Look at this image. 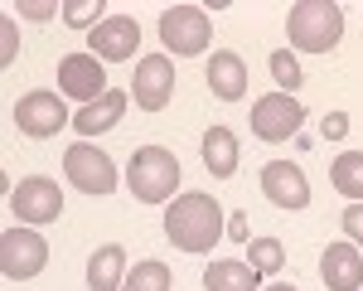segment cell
I'll return each instance as SVG.
<instances>
[{
    "label": "cell",
    "instance_id": "obj_4",
    "mask_svg": "<svg viewBox=\"0 0 363 291\" xmlns=\"http://www.w3.org/2000/svg\"><path fill=\"white\" fill-rule=\"evenodd\" d=\"M208 39H213L208 10H199V5H169L165 15H160V44H165L169 54H179V58L208 54Z\"/></svg>",
    "mask_w": 363,
    "mask_h": 291
},
{
    "label": "cell",
    "instance_id": "obj_23",
    "mask_svg": "<svg viewBox=\"0 0 363 291\" xmlns=\"http://www.w3.org/2000/svg\"><path fill=\"white\" fill-rule=\"evenodd\" d=\"M247 262L257 267V272H281L286 248H281L277 238H252V243H247Z\"/></svg>",
    "mask_w": 363,
    "mask_h": 291
},
{
    "label": "cell",
    "instance_id": "obj_22",
    "mask_svg": "<svg viewBox=\"0 0 363 291\" xmlns=\"http://www.w3.org/2000/svg\"><path fill=\"white\" fill-rule=\"evenodd\" d=\"M272 78H277V87H281V92H291V97L301 92L306 73H301V63H296L291 49H277V54H272Z\"/></svg>",
    "mask_w": 363,
    "mask_h": 291
},
{
    "label": "cell",
    "instance_id": "obj_12",
    "mask_svg": "<svg viewBox=\"0 0 363 291\" xmlns=\"http://www.w3.org/2000/svg\"><path fill=\"white\" fill-rule=\"evenodd\" d=\"M262 194L277 204V209H306L310 204V180L301 175V165L272 160V165H262Z\"/></svg>",
    "mask_w": 363,
    "mask_h": 291
},
{
    "label": "cell",
    "instance_id": "obj_20",
    "mask_svg": "<svg viewBox=\"0 0 363 291\" xmlns=\"http://www.w3.org/2000/svg\"><path fill=\"white\" fill-rule=\"evenodd\" d=\"M330 180H335V190L344 199H363V150H344L335 165H330Z\"/></svg>",
    "mask_w": 363,
    "mask_h": 291
},
{
    "label": "cell",
    "instance_id": "obj_26",
    "mask_svg": "<svg viewBox=\"0 0 363 291\" xmlns=\"http://www.w3.org/2000/svg\"><path fill=\"white\" fill-rule=\"evenodd\" d=\"M20 54V34H15V20H0V68H10Z\"/></svg>",
    "mask_w": 363,
    "mask_h": 291
},
{
    "label": "cell",
    "instance_id": "obj_30",
    "mask_svg": "<svg viewBox=\"0 0 363 291\" xmlns=\"http://www.w3.org/2000/svg\"><path fill=\"white\" fill-rule=\"evenodd\" d=\"M267 291H296V287H291V282H277V287H267Z\"/></svg>",
    "mask_w": 363,
    "mask_h": 291
},
{
    "label": "cell",
    "instance_id": "obj_5",
    "mask_svg": "<svg viewBox=\"0 0 363 291\" xmlns=\"http://www.w3.org/2000/svg\"><path fill=\"white\" fill-rule=\"evenodd\" d=\"M63 175L73 180V190L83 194H112L116 190V165L107 150H97L92 141H73L63 150Z\"/></svg>",
    "mask_w": 363,
    "mask_h": 291
},
{
    "label": "cell",
    "instance_id": "obj_25",
    "mask_svg": "<svg viewBox=\"0 0 363 291\" xmlns=\"http://www.w3.org/2000/svg\"><path fill=\"white\" fill-rule=\"evenodd\" d=\"M15 15H25V20H54V15H63V5H54V0H15Z\"/></svg>",
    "mask_w": 363,
    "mask_h": 291
},
{
    "label": "cell",
    "instance_id": "obj_9",
    "mask_svg": "<svg viewBox=\"0 0 363 291\" xmlns=\"http://www.w3.org/2000/svg\"><path fill=\"white\" fill-rule=\"evenodd\" d=\"M10 209H15V219H25L29 229L34 224H54L63 214V190L54 180H44V175H29V180H20L10 190Z\"/></svg>",
    "mask_w": 363,
    "mask_h": 291
},
{
    "label": "cell",
    "instance_id": "obj_24",
    "mask_svg": "<svg viewBox=\"0 0 363 291\" xmlns=\"http://www.w3.org/2000/svg\"><path fill=\"white\" fill-rule=\"evenodd\" d=\"M63 25L97 29L102 25V0H63Z\"/></svg>",
    "mask_w": 363,
    "mask_h": 291
},
{
    "label": "cell",
    "instance_id": "obj_13",
    "mask_svg": "<svg viewBox=\"0 0 363 291\" xmlns=\"http://www.w3.org/2000/svg\"><path fill=\"white\" fill-rule=\"evenodd\" d=\"M136 49H140V25L131 15H107L92 29V54L107 58V63H126V58H136Z\"/></svg>",
    "mask_w": 363,
    "mask_h": 291
},
{
    "label": "cell",
    "instance_id": "obj_14",
    "mask_svg": "<svg viewBox=\"0 0 363 291\" xmlns=\"http://www.w3.org/2000/svg\"><path fill=\"white\" fill-rule=\"evenodd\" d=\"M320 277L325 291H363V253L354 243H330L320 253Z\"/></svg>",
    "mask_w": 363,
    "mask_h": 291
},
{
    "label": "cell",
    "instance_id": "obj_21",
    "mask_svg": "<svg viewBox=\"0 0 363 291\" xmlns=\"http://www.w3.org/2000/svg\"><path fill=\"white\" fill-rule=\"evenodd\" d=\"M169 287H174V277H169L165 262H155V258L136 262L126 272V282H121V291H169Z\"/></svg>",
    "mask_w": 363,
    "mask_h": 291
},
{
    "label": "cell",
    "instance_id": "obj_19",
    "mask_svg": "<svg viewBox=\"0 0 363 291\" xmlns=\"http://www.w3.org/2000/svg\"><path fill=\"white\" fill-rule=\"evenodd\" d=\"M257 267L247 258H218L208 262V272H203V287L208 291H257Z\"/></svg>",
    "mask_w": 363,
    "mask_h": 291
},
{
    "label": "cell",
    "instance_id": "obj_2",
    "mask_svg": "<svg viewBox=\"0 0 363 291\" xmlns=\"http://www.w3.org/2000/svg\"><path fill=\"white\" fill-rule=\"evenodd\" d=\"M286 29H291V44L306 49V54H330L339 39H344V10L335 0H296L291 15H286Z\"/></svg>",
    "mask_w": 363,
    "mask_h": 291
},
{
    "label": "cell",
    "instance_id": "obj_7",
    "mask_svg": "<svg viewBox=\"0 0 363 291\" xmlns=\"http://www.w3.org/2000/svg\"><path fill=\"white\" fill-rule=\"evenodd\" d=\"M301 121H306V107L291 92H267L252 102V136L257 141H286L301 131Z\"/></svg>",
    "mask_w": 363,
    "mask_h": 291
},
{
    "label": "cell",
    "instance_id": "obj_8",
    "mask_svg": "<svg viewBox=\"0 0 363 291\" xmlns=\"http://www.w3.org/2000/svg\"><path fill=\"white\" fill-rule=\"evenodd\" d=\"M15 126H20L25 136H34V141H49V136H58V131L68 126V107H63V97L34 87V92H25V97L15 102Z\"/></svg>",
    "mask_w": 363,
    "mask_h": 291
},
{
    "label": "cell",
    "instance_id": "obj_6",
    "mask_svg": "<svg viewBox=\"0 0 363 291\" xmlns=\"http://www.w3.org/2000/svg\"><path fill=\"white\" fill-rule=\"evenodd\" d=\"M49 267V243L34 229H5L0 233V272L5 282H29Z\"/></svg>",
    "mask_w": 363,
    "mask_h": 291
},
{
    "label": "cell",
    "instance_id": "obj_11",
    "mask_svg": "<svg viewBox=\"0 0 363 291\" xmlns=\"http://www.w3.org/2000/svg\"><path fill=\"white\" fill-rule=\"evenodd\" d=\"M131 97H136L140 112H160L169 97H174V63H169V54H145L140 58Z\"/></svg>",
    "mask_w": 363,
    "mask_h": 291
},
{
    "label": "cell",
    "instance_id": "obj_17",
    "mask_svg": "<svg viewBox=\"0 0 363 291\" xmlns=\"http://www.w3.org/2000/svg\"><path fill=\"white\" fill-rule=\"evenodd\" d=\"M199 150H203V165H208L213 180H233V175H238V155H242V146H238V136H233L228 126H208Z\"/></svg>",
    "mask_w": 363,
    "mask_h": 291
},
{
    "label": "cell",
    "instance_id": "obj_15",
    "mask_svg": "<svg viewBox=\"0 0 363 291\" xmlns=\"http://www.w3.org/2000/svg\"><path fill=\"white\" fill-rule=\"evenodd\" d=\"M208 92H213L218 102H238V97H247V63L233 54V49L208 54Z\"/></svg>",
    "mask_w": 363,
    "mask_h": 291
},
{
    "label": "cell",
    "instance_id": "obj_10",
    "mask_svg": "<svg viewBox=\"0 0 363 291\" xmlns=\"http://www.w3.org/2000/svg\"><path fill=\"white\" fill-rule=\"evenodd\" d=\"M58 87H63V97H78L83 107L112 92L97 54H68V58H58Z\"/></svg>",
    "mask_w": 363,
    "mask_h": 291
},
{
    "label": "cell",
    "instance_id": "obj_16",
    "mask_svg": "<svg viewBox=\"0 0 363 291\" xmlns=\"http://www.w3.org/2000/svg\"><path fill=\"white\" fill-rule=\"evenodd\" d=\"M126 102H131V92H107V97H97V102H87V107H78L73 112V126H78V136H102L107 126H116L121 121V112H126Z\"/></svg>",
    "mask_w": 363,
    "mask_h": 291
},
{
    "label": "cell",
    "instance_id": "obj_29",
    "mask_svg": "<svg viewBox=\"0 0 363 291\" xmlns=\"http://www.w3.org/2000/svg\"><path fill=\"white\" fill-rule=\"evenodd\" d=\"M228 238H247V214H233L228 219Z\"/></svg>",
    "mask_w": 363,
    "mask_h": 291
},
{
    "label": "cell",
    "instance_id": "obj_28",
    "mask_svg": "<svg viewBox=\"0 0 363 291\" xmlns=\"http://www.w3.org/2000/svg\"><path fill=\"white\" fill-rule=\"evenodd\" d=\"M320 136H325V141L349 136V112H330V116H325V126H320Z\"/></svg>",
    "mask_w": 363,
    "mask_h": 291
},
{
    "label": "cell",
    "instance_id": "obj_18",
    "mask_svg": "<svg viewBox=\"0 0 363 291\" xmlns=\"http://www.w3.org/2000/svg\"><path fill=\"white\" fill-rule=\"evenodd\" d=\"M121 282H126V248L102 243L87 262V291H121Z\"/></svg>",
    "mask_w": 363,
    "mask_h": 291
},
{
    "label": "cell",
    "instance_id": "obj_1",
    "mask_svg": "<svg viewBox=\"0 0 363 291\" xmlns=\"http://www.w3.org/2000/svg\"><path fill=\"white\" fill-rule=\"evenodd\" d=\"M223 233H228V224H223V209H218V199H213V194L189 190V194H179V199L169 204L165 238L179 248V253H208Z\"/></svg>",
    "mask_w": 363,
    "mask_h": 291
},
{
    "label": "cell",
    "instance_id": "obj_27",
    "mask_svg": "<svg viewBox=\"0 0 363 291\" xmlns=\"http://www.w3.org/2000/svg\"><path fill=\"white\" fill-rule=\"evenodd\" d=\"M344 233H349V243H354V248H363V199L344 209Z\"/></svg>",
    "mask_w": 363,
    "mask_h": 291
},
{
    "label": "cell",
    "instance_id": "obj_3",
    "mask_svg": "<svg viewBox=\"0 0 363 291\" xmlns=\"http://www.w3.org/2000/svg\"><path fill=\"white\" fill-rule=\"evenodd\" d=\"M131 194L140 204H165L174 190H179V160L169 155L165 146H140L136 155H131Z\"/></svg>",
    "mask_w": 363,
    "mask_h": 291
}]
</instances>
